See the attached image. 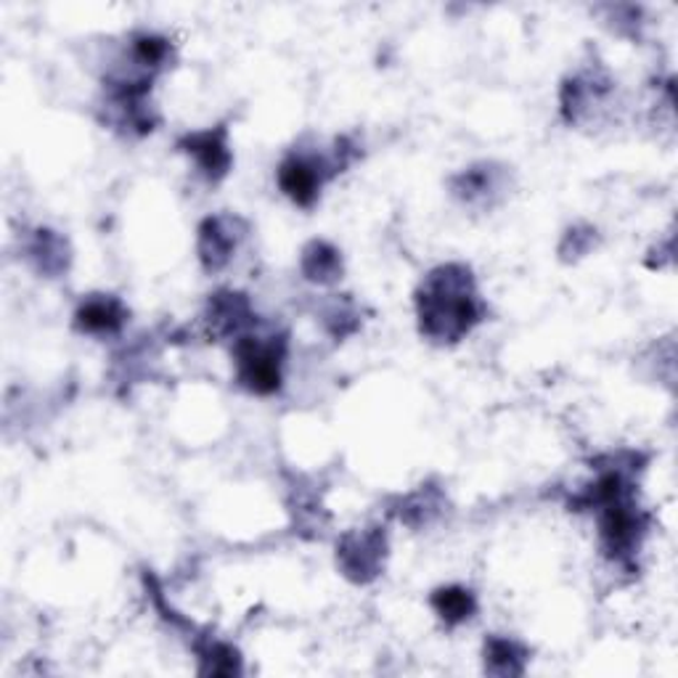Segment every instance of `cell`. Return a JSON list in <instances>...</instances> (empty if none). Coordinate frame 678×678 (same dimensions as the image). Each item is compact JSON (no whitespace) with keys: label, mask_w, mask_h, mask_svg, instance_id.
Here are the masks:
<instances>
[{"label":"cell","mask_w":678,"mask_h":678,"mask_svg":"<svg viewBox=\"0 0 678 678\" xmlns=\"http://www.w3.org/2000/svg\"><path fill=\"white\" fill-rule=\"evenodd\" d=\"M282 353L273 345L247 339L239 348V376L252 393H273L282 382Z\"/></svg>","instance_id":"7a4b0ae2"},{"label":"cell","mask_w":678,"mask_h":678,"mask_svg":"<svg viewBox=\"0 0 678 678\" xmlns=\"http://www.w3.org/2000/svg\"><path fill=\"white\" fill-rule=\"evenodd\" d=\"M125 310L112 297H96L88 299L80 310H77V326L90 335H112L122 326Z\"/></svg>","instance_id":"5b68a950"},{"label":"cell","mask_w":678,"mask_h":678,"mask_svg":"<svg viewBox=\"0 0 678 678\" xmlns=\"http://www.w3.org/2000/svg\"><path fill=\"white\" fill-rule=\"evenodd\" d=\"M478 321V305L472 295V278L467 271L453 276V269H442L429 278L422 295V326L427 335L456 339Z\"/></svg>","instance_id":"6da1fadb"},{"label":"cell","mask_w":678,"mask_h":678,"mask_svg":"<svg viewBox=\"0 0 678 678\" xmlns=\"http://www.w3.org/2000/svg\"><path fill=\"white\" fill-rule=\"evenodd\" d=\"M433 608L438 610V615L446 623H461L467 617H472V612L478 604H474L472 591L459 589V586H451V589H440L433 593Z\"/></svg>","instance_id":"8992f818"},{"label":"cell","mask_w":678,"mask_h":678,"mask_svg":"<svg viewBox=\"0 0 678 678\" xmlns=\"http://www.w3.org/2000/svg\"><path fill=\"white\" fill-rule=\"evenodd\" d=\"M186 152L197 156L199 167L205 170L210 178H223L228 173V165H231V154H228L226 146V133L223 130H210V133H197L188 135L184 141Z\"/></svg>","instance_id":"277c9868"},{"label":"cell","mask_w":678,"mask_h":678,"mask_svg":"<svg viewBox=\"0 0 678 678\" xmlns=\"http://www.w3.org/2000/svg\"><path fill=\"white\" fill-rule=\"evenodd\" d=\"M278 184H282L286 197L295 199L299 207H310L324 184V170L305 156H289L278 170Z\"/></svg>","instance_id":"3957f363"},{"label":"cell","mask_w":678,"mask_h":678,"mask_svg":"<svg viewBox=\"0 0 678 678\" xmlns=\"http://www.w3.org/2000/svg\"><path fill=\"white\" fill-rule=\"evenodd\" d=\"M231 231H226L223 220H207L201 226V260H205L207 269H218L226 263L228 252H231L233 239L228 237Z\"/></svg>","instance_id":"52a82bcc"}]
</instances>
